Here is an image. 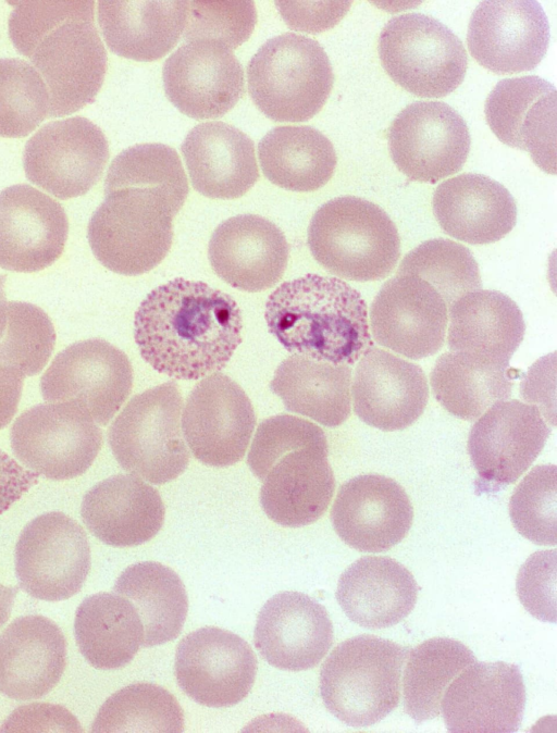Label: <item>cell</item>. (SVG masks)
<instances>
[{
	"label": "cell",
	"mask_w": 557,
	"mask_h": 733,
	"mask_svg": "<svg viewBox=\"0 0 557 733\" xmlns=\"http://www.w3.org/2000/svg\"><path fill=\"white\" fill-rule=\"evenodd\" d=\"M242 312L233 297L182 277L152 289L134 318L144 360L178 380L222 370L242 343Z\"/></svg>",
	"instance_id": "cell-1"
},
{
	"label": "cell",
	"mask_w": 557,
	"mask_h": 733,
	"mask_svg": "<svg viewBox=\"0 0 557 733\" xmlns=\"http://www.w3.org/2000/svg\"><path fill=\"white\" fill-rule=\"evenodd\" d=\"M92 1L20 2L9 18L16 50L41 74L50 117L72 114L100 90L107 52L94 24Z\"/></svg>",
	"instance_id": "cell-2"
},
{
	"label": "cell",
	"mask_w": 557,
	"mask_h": 733,
	"mask_svg": "<svg viewBox=\"0 0 557 733\" xmlns=\"http://www.w3.org/2000/svg\"><path fill=\"white\" fill-rule=\"evenodd\" d=\"M264 318L287 351L312 360L352 365L372 347L367 305L337 277L284 282L269 296Z\"/></svg>",
	"instance_id": "cell-3"
},
{
	"label": "cell",
	"mask_w": 557,
	"mask_h": 733,
	"mask_svg": "<svg viewBox=\"0 0 557 733\" xmlns=\"http://www.w3.org/2000/svg\"><path fill=\"white\" fill-rule=\"evenodd\" d=\"M308 245L326 271L357 282L386 277L400 256L392 219L377 204L355 196L334 198L315 211Z\"/></svg>",
	"instance_id": "cell-4"
},
{
	"label": "cell",
	"mask_w": 557,
	"mask_h": 733,
	"mask_svg": "<svg viewBox=\"0 0 557 733\" xmlns=\"http://www.w3.org/2000/svg\"><path fill=\"white\" fill-rule=\"evenodd\" d=\"M407 648L374 635L338 644L323 662L320 693L326 709L343 723H377L398 705Z\"/></svg>",
	"instance_id": "cell-5"
},
{
	"label": "cell",
	"mask_w": 557,
	"mask_h": 733,
	"mask_svg": "<svg viewBox=\"0 0 557 733\" xmlns=\"http://www.w3.org/2000/svg\"><path fill=\"white\" fill-rule=\"evenodd\" d=\"M249 95L276 122H305L324 105L333 87L331 62L320 44L285 33L267 40L247 66Z\"/></svg>",
	"instance_id": "cell-6"
},
{
	"label": "cell",
	"mask_w": 557,
	"mask_h": 733,
	"mask_svg": "<svg viewBox=\"0 0 557 733\" xmlns=\"http://www.w3.org/2000/svg\"><path fill=\"white\" fill-rule=\"evenodd\" d=\"M104 195L87 231L95 257L122 275L156 268L171 248L177 212L166 198L148 189L121 188Z\"/></svg>",
	"instance_id": "cell-7"
},
{
	"label": "cell",
	"mask_w": 557,
	"mask_h": 733,
	"mask_svg": "<svg viewBox=\"0 0 557 733\" xmlns=\"http://www.w3.org/2000/svg\"><path fill=\"white\" fill-rule=\"evenodd\" d=\"M182 408L175 382L135 395L108 432L119 464L152 484H164L181 475L189 462L180 426Z\"/></svg>",
	"instance_id": "cell-8"
},
{
	"label": "cell",
	"mask_w": 557,
	"mask_h": 733,
	"mask_svg": "<svg viewBox=\"0 0 557 733\" xmlns=\"http://www.w3.org/2000/svg\"><path fill=\"white\" fill-rule=\"evenodd\" d=\"M389 77L419 97L441 98L463 80L467 52L461 40L438 20L423 13L391 18L377 45Z\"/></svg>",
	"instance_id": "cell-9"
},
{
	"label": "cell",
	"mask_w": 557,
	"mask_h": 733,
	"mask_svg": "<svg viewBox=\"0 0 557 733\" xmlns=\"http://www.w3.org/2000/svg\"><path fill=\"white\" fill-rule=\"evenodd\" d=\"M101 444L102 433L95 421L69 402L32 407L11 428L15 457L30 471L55 481L85 473Z\"/></svg>",
	"instance_id": "cell-10"
},
{
	"label": "cell",
	"mask_w": 557,
	"mask_h": 733,
	"mask_svg": "<svg viewBox=\"0 0 557 733\" xmlns=\"http://www.w3.org/2000/svg\"><path fill=\"white\" fill-rule=\"evenodd\" d=\"M90 569V547L83 527L52 511L26 524L15 546L20 586L46 601L69 599L83 587Z\"/></svg>",
	"instance_id": "cell-11"
},
{
	"label": "cell",
	"mask_w": 557,
	"mask_h": 733,
	"mask_svg": "<svg viewBox=\"0 0 557 733\" xmlns=\"http://www.w3.org/2000/svg\"><path fill=\"white\" fill-rule=\"evenodd\" d=\"M132 386L127 356L98 338L77 341L58 353L40 380L46 401L73 403L100 425L119 411Z\"/></svg>",
	"instance_id": "cell-12"
},
{
	"label": "cell",
	"mask_w": 557,
	"mask_h": 733,
	"mask_svg": "<svg viewBox=\"0 0 557 733\" xmlns=\"http://www.w3.org/2000/svg\"><path fill=\"white\" fill-rule=\"evenodd\" d=\"M109 159L102 131L74 116L42 126L25 145L28 181L59 199L85 195L100 179Z\"/></svg>",
	"instance_id": "cell-13"
},
{
	"label": "cell",
	"mask_w": 557,
	"mask_h": 733,
	"mask_svg": "<svg viewBox=\"0 0 557 733\" xmlns=\"http://www.w3.org/2000/svg\"><path fill=\"white\" fill-rule=\"evenodd\" d=\"M550 428L540 409L517 399L494 403L473 424L468 452L478 473V493H495L516 482L536 459Z\"/></svg>",
	"instance_id": "cell-14"
},
{
	"label": "cell",
	"mask_w": 557,
	"mask_h": 733,
	"mask_svg": "<svg viewBox=\"0 0 557 733\" xmlns=\"http://www.w3.org/2000/svg\"><path fill=\"white\" fill-rule=\"evenodd\" d=\"M393 162L410 181L434 184L457 173L470 150L461 115L441 101H417L404 108L388 129Z\"/></svg>",
	"instance_id": "cell-15"
},
{
	"label": "cell",
	"mask_w": 557,
	"mask_h": 733,
	"mask_svg": "<svg viewBox=\"0 0 557 733\" xmlns=\"http://www.w3.org/2000/svg\"><path fill=\"white\" fill-rule=\"evenodd\" d=\"M174 672L180 688L196 703L213 708L231 707L250 692L257 659L240 636L207 626L178 643Z\"/></svg>",
	"instance_id": "cell-16"
},
{
	"label": "cell",
	"mask_w": 557,
	"mask_h": 733,
	"mask_svg": "<svg viewBox=\"0 0 557 733\" xmlns=\"http://www.w3.org/2000/svg\"><path fill=\"white\" fill-rule=\"evenodd\" d=\"M256 425L250 399L231 377L213 373L190 392L182 430L191 454L212 467L243 459Z\"/></svg>",
	"instance_id": "cell-17"
},
{
	"label": "cell",
	"mask_w": 557,
	"mask_h": 733,
	"mask_svg": "<svg viewBox=\"0 0 557 733\" xmlns=\"http://www.w3.org/2000/svg\"><path fill=\"white\" fill-rule=\"evenodd\" d=\"M525 700L516 664L475 661L449 683L441 704L450 732L511 733L520 728Z\"/></svg>",
	"instance_id": "cell-18"
},
{
	"label": "cell",
	"mask_w": 557,
	"mask_h": 733,
	"mask_svg": "<svg viewBox=\"0 0 557 733\" xmlns=\"http://www.w3.org/2000/svg\"><path fill=\"white\" fill-rule=\"evenodd\" d=\"M448 308L438 293L413 275H396L376 294L370 307L374 340L406 358L418 360L443 346Z\"/></svg>",
	"instance_id": "cell-19"
},
{
	"label": "cell",
	"mask_w": 557,
	"mask_h": 733,
	"mask_svg": "<svg viewBox=\"0 0 557 733\" xmlns=\"http://www.w3.org/2000/svg\"><path fill=\"white\" fill-rule=\"evenodd\" d=\"M549 24L537 1H483L467 34L471 55L497 74L534 70L549 44Z\"/></svg>",
	"instance_id": "cell-20"
},
{
	"label": "cell",
	"mask_w": 557,
	"mask_h": 733,
	"mask_svg": "<svg viewBox=\"0 0 557 733\" xmlns=\"http://www.w3.org/2000/svg\"><path fill=\"white\" fill-rule=\"evenodd\" d=\"M163 86L169 100L194 119H215L228 112L245 92L243 66L231 49L195 40L164 62Z\"/></svg>",
	"instance_id": "cell-21"
},
{
	"label": "cell",
	"mask_w": 557,
	"mask_h": 733,
	"mask_svg": "<svg viewBox=\"0 0 557 733\" xmlns=\"http://www.w3.org/2000/svg\"><path fill=\"white\" fill-rule=\"evenodd\" d=\"M412 520L413 508L405 489L380 474H362L344 483L331 510L342 541L366 552L386 551L400 543Z\"/></svg>",
	"instance_id": "cell-22"
},
{
	"label": "cell",
	"mask_w": 557,
	"mask_h": 733,
	"mask_svg": "<svg viewBox=\"0 0 557 733\" xmlns=\"http://www.w3.org/2000/svg\"><path fill=\"white\" fill-rule=\"evenodd\" d=\"M69 222L63 207L38 189L21 184L0 192V268L32 273L62 254Z\"/></svg>",
	"instance_id": "cell-23"
},
{
	"label": "cell",
	"mask_w": 557,
	"mask_h": 733,
	"mask_svg": "<svg viewBox=\"0 0 557 733\" xmlns=\"http://www.w3.org/2000/svg\"><path fill=\"white\" fill-rule=\"evenodd\" d=\"M485 117L504 144L528 151L545 172L555 174L556 88L536 76L502 79L485 101Z\"/></svg>",
	"instance_id": "cell-24"
},
{
	"label": "cell",
	"mask_w": 557,
	"mask_h": 733,
	"mask_svg": "<svg viewBox=\"0 0 557 733\" xmlns=\"http://www.w3.org/2000/svg\"><path fill=\"white\" fill-rule=\"evenodd\" d=\"M351 396L354 411L366 424L398 431L423 413L429 386L419 365L372 346L357 364Z\"/></svg>",
	"instance_id": "cell-25"
},
{
	"label": "cell",
	"mask_w": 557,
	"mask_h": 733,
	"mask_svg": "<svg viewBox=\"0 0 557 733\" xmlns=\"http://www.w3.org/2000/svg\"><path fill=\"white\" fill-rule=\"evenodd\" d=\"M255 646L271 666L302 671L315 667L333 643V625L326 609L310 596L283 592L259 611Z\"/></svg>",
	"instance_id": "cell-26"
},
{
	"label": "cell",
	"mask_w": 557,
	"mask_h": 733,
	"mask_svg": "<svg viewBox=\"0 0 557 733\" xmlns=\"http://www.w3.org/2000/svg\"><path fill=\"white\" fill-rule=\"evenodd\" d=\"M288 253L283 232L256 214L222 222L212 233L208 248L215 274L232 287L251 293L270 288L281 279Z\"/></svg>",
	"instance_id": "cell-27"
},
{
	"label": "cell",
	"mask_w": 557,
	"mask_h": 733,
	"mask_svg": "<svg viewBox=\"0 0 557 733\" xmlns=\"http://www.w3.org/2000/svg\"><path fill=\"white\" fill-rule=\"evenodd\" d=\"M326 437L289 449L267 470L260 504L275 523L299 527L315 522L327 509L335 479L327 460Z\"/></svg>",
	"instance_id": "cell-28"
},
{
	"label": "cell",
	"mask_w": 557,
	"mask_h": 733,
	"mask_svg": "<svg viewBox=\"0 0 557 733\" xmlns=\"http://www.w3.org/2000/svg\"><path fill=\"white\" fill-rule=\"evenodd\" d=\"M65 666V637L46 617H20L0 635V693L12 699L44 697L59 683Z\"/></svg>",
	"instance_id": "cell-29"
},
{
	"label": "cell",
	"mask_w": 557,
	"mask_h": 733,
	"mask_svg": "<svg viewBox=\"0 0 557 733\" xmlns=\"http://www.w3.org/2000/svg\"><path fill=\"white\" fill-rule=\"evenodd\" d=\"M82 519L102 543L131 547L154 537L164 522L159 492L134 474H117L96 484L84 496Z\"/></svg>",
	"instance_id": "cell-30"
},
{
	"label": "cell",
	"mask_w": 557,
	"mask_h": 733,
	"mask_svg": "<svg viewBox=\"0 0 557 733\" xmlns=\"http://www.w3.org/2000/svg\"><path fill=\"white\" fill-rule=\"evenodd\" d=\"M432 204L443 231L471 245L502 239L517 221V206L511 194L500 183L482 174L465 173L441 183Z\"/></svg>",
	"instance_id": "cell-31"
},
{
	"label": "cell",
	"mask_w": 557,
	"mask_h": 733,
	"mask_svg": "<svg viewBox=\"0 0 557 733\" xmlns=\"http://www.w3.org/2000/svg\"><path fill=\"white\" fill-rule=\"evenodd\" d=\"M181 150L193 187L206 197L238 198L259 178L253 141L230 124L196 125L185 137Z\"/></svg>",
	"instance_id": "cell-32"
},
{
	"label": "cell",
	"mask_w": 557,
	"mask_h": 733,
	"mask_svg": "<svg viewBox=\"0 0 557 733\" xmlns=\"http://www.w3.org/2000/svg\"><path fill=\"white\" fill-rule=\"evenodd\" d=\"M418 585L411 572L389 557L366 556L339 576L336 599L352 622L367 629L397 624L413 609Z\"/></svg>",
	"instance_id": "cell-33"
},
{
	"label": "cell",
	"mask_w": 557,
	"mask_h": 733,
	"mask_svg": "<svg viewBox=\"0 0 557 733\" xmlns=\"http://www.w3.org/2000/svg\"><path fill=\"white\" fill-rule=\"evenodd\" d=\"M186 1H100L98 21L111 51L136 61L165 55L177 42Z\"/></svg>",
	"instance_id": "cell-34"
},
{
	"label": "cell",
	"mask_w": 557,
	"mask_h": 733,
	"mask_svg": "<svg viewBox=\"0 0 557 733\" xmlns=\"http://www.w3.org/2000/svg\"><path fill=\"white\" fill-rule=\"evenodd\" d=\"M448 309L447 345L450 351L509 362L523 339V315L516 302L500 291L474 290Z\"/></svg>",
	"instance_id": "cell-35"
},
{
	"label": "cell",
	"mask_w": 557,
	"mask_h": 733,
	"mask_svg": "<svg viewBox=\"0 0 557 733\" xmlns=\"http://www.w3.org/2000/svg\"><path fill=\"white\" fill-rule=\"evenodd\" d=\"M351 369L293 355L276 369L270 383L288 411L322 425H341L350 414Z\"/></svg>",
	"instance_id": "cell-36"
},
{
	"label": "cell",
	"mask_w": 557,
	"mask_h": 733,
	"mask_svg": "<svg viewBox=\"0 0 557 733\" xmlns=\"http://www.w3.org/2000/svg\"><path fill=\"white\" fill-rule=\"evenodd\" d=\"M81 654L96 669L114 670L129 663L143 645L144 630L134 605L113 593L83 600L74 621Z\"/></svg>",
	"instance_id": "cell-37"
},
{
	"label": "cell",
	"mask_w": 557,
	"mask_h": 733,
	"mask_svg": "<svg viewBox=\"0 0 557 733\" xmlns=\"http://www.w3.org/2000/svg\"><path fill=\"white\" fill-rule=\"evenodd\" d=\"M508 366L509 362L480 355L446 352L431 371L432 392L450 414L474 421L510 397L513 384Z\"/></svg>",
	"instance_id": "cell-38"
},
{
	"label": "cell",
	"mask_w": 557,
	"mask_h": 733,
	"mask_svg": "<svg viewBox=\"0 0 557 733\" xmlns=\"http://www.w3.org/2000/svg\"><path fill=\"white\" fill-rule=\"evenodd\" d=\"M258 154L265 177L293 191L321 188L332 177L337 162L331 140L307 125L271 129L260 140Z\"/></svg>",
	"instance_id": "cell-39"
},
{
	"label": "cell",
	"mask_w": 557,
	"mask_h": 733,
	"mask_svg": "<svg viewBox=\"0 0 557 733\" xmlns=\"http://www.w3.org/2000/svg\"><path fill=\"white\" fill-rule=\"evenodd\" d=\"M114 593L128 599L143 623V647L175 639L185 623L188 598L185 586L171 568L156 561L127 567L115 581Z\"/></svg>",
	"instance_id": "cell-40"
},
{
	"label": "cell",
	"mask_w": 557,
	"mask_h": 733,
	"mask_svg": "<svg viewBox=\"0 0 557 733\" xmlns=\"http://www.w3.org/2000/svg\"><path fill=\"white\" fill-rule=\"evenodd\" d=\"M475 661L466 645L447 637L430 638L414 647L404 675L405 712L417 723L436 718L449 683Z\"/></svg>",
	"instance_id": "cell-41"
},
{
	"label": "cell",
	"mask_w": 557,
	"mask_h": 733,
	"mask_svg": "<svg viewBox=\"0 0 557 733\" xmlns=\"http://www.w3.org/2000/svg\"><path fill=\"white\" fill-rule=\"evenodd\" d=\"M121 188L159 192L178 213L188 195V183L177 152L163 144H138L117 154L104 181V194Z\"/></svg>",
	"instance_id": "cell-42"
},
{
	"label": "cell",
	"mask_w": 557,
	"mask_h": 733,
	"mask_svg": "<svg viewBox=\"0 0 557 733\" xmlns=\"http://www.w3.org/2000/svg\"><path fill=\"white\" fill-rule=\"evenodd\" d=\"M184 713L175 697L151 683L127 685L100 707L92 732H183Z\"/></svg>",
	"instance_id": "cell-43"
},
{
	"label": "cell",
	"mask_w": 557,
	"mask_h": 733,
	"mask_svg": "<svg viewBox=\"0 0 557 733\" xmlns=\"http://www.w3.org/2000/svg\"><path fill=\"white\" fill-rule=\"evenodd\" d=\"M396 275H413L430 284L447 308L468 293L482 288L471 251L456 241L430 239L405 256Z\"/></svg>",
	"instance_id": "cell-44"
},
{
	"label": "cell",
	"mask_w": 557,
	"mask_h": 733,
	"mask_svg": "<svg viewBox=\"0 0 557 733\" xmlns=\"http://www.w3.org/2000/svg\"><path fill=\"white\" fill-rule=\"evenodd\" d=\"M49 108L48 89L36 69L21 59H0V136H27Z\"/></svg>",
	"instance_id": "cell-45"
},
{
	"label": "cell",
	"mask_w": 557,
	"mask_h": 733,
	"mask_svg": "<svg viewBox=\"0 0 557 733\" xmlns=\"http://www.w3.org/2000/svg\"><path fill=\"white\" fill-rule=\"evenodd\" d=\"M55 332L47 313L28 302L8 303L5 332L0 340V365L35 375L47 364Z\"/></svg>",
	"instance_id": "cell-46"
},
{
	"label": "cell",
	"mask_w": 557,
	"mask_h": 733,
	"mask_svg": "<svg viewBox=\"0 0 557 733\" xmlns=\"http://www.w3.org/2000/svg\"><path fill=\"white\" fill-rule=\"evenodd\" d=\"M515 529L536 545H556V465L534 467L509 500Z\"/></svg>",
	"instance_id": "cell-47"
},
{
	"label": "cell",
	"mask_w": 557,
	"mask_h": 733,
	"mask_svg": "<svg viewBox=\"0 0 557 733\" xmlns=\"http://www.w3.org/2000/svg\"><path fill=\"white\" fill-rule=\"evenodd\" d=\"M256 22L253 1H190L183 38L214 41L232 50L249 38Z\"/></svg>",
	"instance_id": "cell-48"
},
{
	"label": "cell",
	"mask_w": 557,
	"mask_h": 733,
	"mask_svg": "<svg viewBox=\"0 0 557 733\" xmlns=\"http://www.w3.org/2000/svg\"><path fill=\"white\" fill-rule=\"evenodd\" d=\"M325 437L322 428L310 421L290 414H277L258 425L247 463L262 481L269 467L282 454Z\"/></svg>",
	"instance_id": "cell-49"
},
{
	"label": "cell",
	"mask_w": 557,
	"mask_h": 733,
	"mask_svg": "<svg viewBox=\"0 0 557 733\" xmlns=\"http://www.w3.org/2000/svg\"><path fill=\"white\" fill-rule=\"evenodd\" d=\"M517 594L523 607L539 620L556 622V550L531 555L517 576Z\"/></svg>",
	"instance_id": "cell-50"
},
{
	"label": "cell",
	"mask_w": 557,
	"mask_h": 733,
	"mask_svg": "<svg viewBox=\"0 0 557 733\" xmlns=\"http://www.w3.org/2000/svg\"><path fill=\"white\" fill-rule=\"evenodd\" d=\"M284 21L296 30L318 33L334 26L350 2H275Z\"/></svg>",
	"instance_id": "cell-51"
},
{
	"label": "cell",
	"mask_w": 557,
	"mask_h": 733,
	"mask_svg": "<svg viewBox=\"0 0 557 733\" xmlns=\"http://www.w3.org/2000/svg\"><path fill=\"white\" fill-rule=\"evenodd\" d=\"M37 482V473L25 469L0 449V514Z\"/></svg>",
	"instance_id": "cell-52"
},
{
	"label": "cell",
	"mask_w": 557,
	"mask_h": 733,
	"mask_svg": "<svg viewBox=\"0 0 557 733\" xmlns=\"http://www.w3.org/2000/svg\"><path fill=\"white\" fill-rule=\"evenodd\" d=\"M24 376L14 368L0 365V430L10 423L16 412Z\"/></svg>",
	"instance_id": "cell-53"
},
{
	"label": "cell",
	"mask_w": 557,
	"mask_h": 733,
	"mask_svg": "<svg viewBox=\"0 0 557 733\" xmlns=\"http://www.w3.org/2000/svg\"><path fill=\"white\" fill-rule=\"evenodd\" d=\"M17 593L16 587L0 584V628L8 621Z\"/></svg>",
	"instance_id": "cell-54"
},
{
	"label": "cell",
	"mask_w": 557,
	"mask_h": 733,
	"mask_svg": "<svg viewBox=\"0 0 557 733\" xmlns=\"http://www.w3.org/2000/svg\"><path fill=\"white\" fill-rule=\"evenodd\" d=\"M5 279V275H0V340L5 332L8 316V302L4 293Z\"/></svg>",
	"instance_id": "cell-55"
}]
</instances>
